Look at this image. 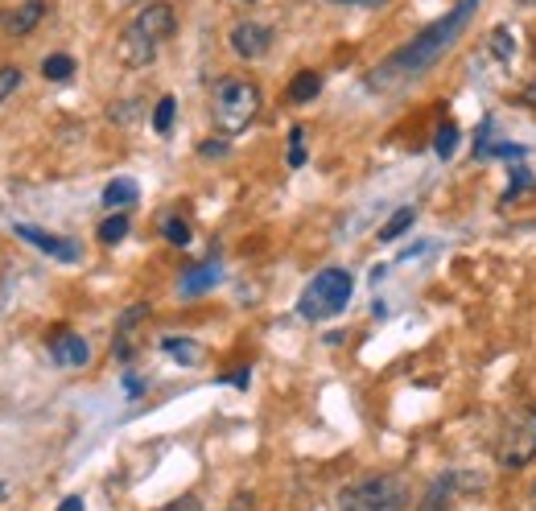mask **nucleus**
I'll return each mask as SVG.
<instances>
[{
	"mask_svg": "<svg viewBox=\"0 0 536 511\" xmlns=\"http://www.w3.org/2000/svg\"><path fill=\"white\" fill-rule=\"evenodd\" d=\"M42 17H46V0H17V5L0 9V33H9V38H29V33L42 25Z\"/></svg>",
	"mask_w": 536,
	"mask_h": 511,
	"instance_id": "0eeeda50",
	"label": "nucleus"
},
{
	"mask_svg": "<svg viewBox=\"0 0 536 511\" xmlns=\"http://www.w3.org/2000/svg\"><path fill=\"white\" fill-rule=\"evenodd\" d=\"M42 75H46L50 83L71 79V75H75V58H71V54H46V58H42Z\"/></svg>",
	"mask_w": 536,
	"mask_h": 511,
	"instance_id": "6ab92c4d",
	"label": "nucleus"
},
{
	"mask_svg": "<svg viewBox=\"0 0 536 511\" xmlns=\"http://www.w3.org/2000/svg\"><path fill=\"white\" fill-rule=\"evenodd\" d=\"M454 499V474H442V479H433L429 491L421 495V507L417 511H446Z\"/></svg>",
	"mask_w": 536,
	"mask_h": 511,
	"instance_id": "4468645a",
	"label": "nucleus"
},
{
	"mask_svg": "<svg viewBox=\"0 0 536 511\" xmlns=\"http://www.w3.org/2000/svg\"><path fill=\"white\" fill-rule=\"evenodd\" d=\"M161 235H165L170 244L186 248V244H190V223H186L182 215H165V219H161Z\"/></svg>",
	"mask_w": 536,
	"mask_h": 511,
	"instance_id": "412c9836",
	"label": "nucleus"
},
{
	"mask_svg": "<svg viewBox=\"0 0 536 511\" xmlns=\"http://www.w3.org/2000/svg\"><path fill=\"white\" fill-rule=\"evenodd\" d=\"M491 46H495V54H499V58H508V54H512V42H508V29H495V38H491Z\"/></svg>",
	"mask_w": 536,
	"mask_h": 511,
	"instance_id": "cd10ccee",
	"label": "nucleus"
},
{
	"mask_svg": "<svg viewBox=\"0 0 536 511\" xmlns=\"http://www.w3.org/2000/svg\"><path fill=\"white\" fill-rule=\"evenodd\" d=\"M318 91H322V75L318 71H297L289 79V87H285V99L293 108H301V104H310V99H318Z\"/></svg>",
	"mask_w": 536,
	"mask_h": 511,
	"instance_id": "f8f14e48",
	"label": "nucleus"
},
{
	"mask_svg": "<svg viewBox=\"0 0 536 511\" xmlns=\"http://www.w3.org/2000/svg\"><path fill=\"white\" fill-rule=\"evenodd\" d=\"M211 112L223 136H240L260 116V87L252 79H219L211 95Z\"/></svg>",
	"mask_w": 536,
	"mask_h": 511,
	"instance_id": "20e7f679",
	"label": "nucleus"
},
{
	"mask_svg": "<svg viewBox=\"0 0 536 511\" xmlns=\"http://www.w3.org/2000/svg\"><path fill=\"white\" fill-rule=\"evenodd\" d=\"M124 388H128V392H132V396H141V392H145V384H141V380H137V376H124Z\"/></svg>",
	"mask_w": 536,
	"mask_h": 511,
	"instance_id": "2f4dec72",
	"label": "nucleus"
},
{
	"mask_svg": "<svg viewBox=\"0 0 536 511\" xmlns=\"http://www.w3.org/2000/svg\"><path fill=\"white\" fill-rule=\"evenodd\" d=\"M21 66H13V62H0V104H5V99H13V91L21 87Z\"/></svg>",
	"mask_w": 536,
	"mask_h": 511,
	"instance_id": "4be33fe9",
	"label": "nucleus"
},
{
	"mask_svg": "<svg viewBox=\"0 0 536 511\" xmlns=\"http://www.w3.org/2000/svg\"><path fill=\"white\" fill-rule=\"evenodd\" d=\"M116 5H141V0H116Z\"/></svg>",
	"mask_w": 536,
	"mask_h": 511,
	"instance_id": "f704fd0d",
	"label": "nucleus"
},
{
	"mask_svg": "<svg viewBox=\"0 0 536 511\" xmlns=\"http://www.w3.org/2000/svg\"><path fill=\"white\" fill-rule=\"evenodd\" d=\"M227 141H203V145H198V153H203V157H227Z\"/></svg>",
	"mask_w": 536,
	"mask_h": 511,
	"instance_id": "c85d7f7f",
	"label": "nucleus"
},
{
	"mask_svg": "<svg viewBox=\"0 0 536 511\" xmlns=\"http://www.w3.org/2000/svg\"><path fill=\"white\" fill-rule=\"evenodd\" d=\"M355 293V277L347 268H322L318 277H310V285L297 297V314L306 322H326L334 314L347 310V301Z\"/></svg>",
	"mask_w": 536,
	"mask_h": 511,
	"instance_id": "f03ea898",
	"label": "nucleus"
},
{
	"mask_svg": "<svg viewBox=\"0 0 536 511\" xmlns=\"http://www.w3.org/2000/svg\"><path fill=\"white\" fill-rule=\"evenodd\" d=\"M227 511H256V495H252V491H240L236 499H231Z\"/></svg>",
	"mask_w": 536,
	"mask_h": 511,
	"instance_id": "bb28decb",
	"label": "nucleus"
},
{
	"mask_svg": "<svg viewBox=\"0 0 536 511\" xmlns=\"http://www.w3.org/2000/svg\"><path fill=\"white\" fill-rule=\"evenodd\" d=\"M137 198H141V190H137V182H132V178H116V182L104 186V207L108 211H124Z\"/></svg>",
	"mask_w": 536,
	"mask_h": 511,
	"instance_id": "ddd939ff",
	"label": "nucleus"
},
{
	"mask_svg": "<svg viewBox=\"0 0 536 511\" xmlns=\"http://www.w3.org/2000/svg\"><path fill=\"white\" fill-rule=\"evenodd\" d=\"M532 503H536V479H532Z\"/></svg>",
	"mask_w": 536,
	"mask_h": 511,
	"instance_id": "c9c22d12",
	"label": "nucleus"
},
{
	"mask_svg": "<svg viewBox=\"0 0 536 511\" xmlns=\"http://www.w3.org/2000/svg\"><path fill=\"white\" fill-rule=\"evenodd\" d=\"M219 281V264H203V268H190L186 277H182V297H194V293H203Z\"/></svg>",
	"mask_w": 536,
	"mask_h": 511,
	"instance_id": "dca6fc26",
	"label": "nucleus"
},
{
	"mask_svg": "<svg viewBox=\"0 0 536 511\" xmlns=\"http://www.w3.org/2000/svg\"><path fill=\"white\" fill-rule=\"evenodd\" d=\"M413 223H417V211H413V207H400V211H396V215H392V219L380 227V240H384V244L400 240V235H405Z\"/></svg>",
	"mask_w": 536,
	"mask_h": 511,
	"instance_id": "a211bd4d",
	"label": "nucleus"
},
{
	"mask_svg": "<svg viewBox=\"0 0 536 511\" xmlns=\"http://www.w3.org/2000/svg\"><path fill=\"white\" fill-rule=\"evenodd\" d=\"M116 54H120V62L128 66V71H145V66L157 58V42H153V38H145V33H141L137 25H128V29L120 33Z\"/></svg>",
	"mask_w": 536,
	"mask_h": 511,
	"instance_id": "1a4fd4ad",
	"label": "nucleus"
},
{
	"mask_svg": "<svg viewBox=\"0 0 536 511\" xmlns=\"http://www.w3.org/2000/svg\"><path fill=\"white\" fill-rule=\"evenodd\" d=\"M174 112H178V99H174V95H161V99H157V108H153V132L170 136V128H174Z\"/></svg>",
	"mask_w": 536,
	"mask_h": 511,
	"instance_id": "aec40b11",
	"label": "nucleus"
},
{
	"mask_svg": "<svg viewBox=\"0 0 536 511\" xmlns=\"http://www.w3.org/2000/svg\"><path fill=\"white\" fill-rule=\"evenodd\" d=\"M268 46H273V29L260 21H240L231 29V50L240 58H260V54H268Z\"/></svg>",
	"mask_w": 536,
	"mask_h": 511,
	"instance_id": "9d476101",
	"label": "nucleus"
},
{
	"mask_svg": "<svg viewBox=\"0 0 536 511\" xmlns=\"http://www.w3.org/2000/svg\"><path fill=\"white\" fill-rule=\"evenodd\" d=\"M471 5H475V0H462V5L450 13V17H442L438 25H429L425 33H421V38L417 42H409V46H400L384 66H380V71L372 75V79H367V83H372V87H388V83H396V79H405V75H417V71H425V66L433 62V58H438L454 38H458V25L466 21V17H471Z\"/></svg>",
	"mask_w": 536,
	"mask_h": 511,
	"instance_id": "f257e3e1",
	"label": "nucleus"
},
{
	"mask_svg": "<svg viewBox=\"0 0 536 511\" xmlns=\"http://www.w3.org/2000/svg\"><path fill=\"white\" fill-rule=\"evenodd\" d=\"M58 511H83V499H79V495H71V499H62V503H58Z\"/></svg>",
	"mask_w": 536,
	"mask_h": 511,
	"instance_id": "7c9ffc66",
	"label": "nucleus"
},
{
	"mask_svg": "<svg viewBox=\"0 0 536 511\" xmlns=\"http://www.w3.org/2000/svg\"><path fill=\"white\" fill-rule=\"evenodd\" d=\"M50 359L58 367H87L91 347H87V338H79L75 330H54L50 334Z\"/></svg>",
	"mask_w": 536,
	"mask_h": 511,
	"instance_id": "9b49d317",
	"label": "nucleus"
},
{
	"mask_svg": "<svg viewBox=\"0 0 536 511\" xmlns=\"http://www.w3.org/2000/svg\"><path fill=\"white\" fill-rule=\"evenodd\" d=\"M132 25L161 46V42H170L178 33V13H174L170 0H149V5H141V13H137V21H132Z\"/></svg>",
	"mask_w": 536,
	"mask_h": 511,
	"instance_id": "423d86ee",
	"label": "nucleus"
},
{
	"mask_svg": "<svg viewBox=\"0 0 536 511\" xmlns=\"http://www.w3.org/2000/svg\"><path fill=\"white\" fill-rule=\"evenodd\" d=\"M132 227H128V215L124 211H112L104 223H99V244H108V248H116V244H124V235H128Z\"/></svg>",
	"mask_w": 536,
	"mask_h": 511,
	"instance_id": "f3484780",
	"label": "nucleus"
},
{
	"mask_svg": "<svg viewBox=\"0 0 536 511\" xmlns=\"http://www.w3.org/2000/svg\"><path fill=\"white\" fill-rule=\"evenodd\" d=\"M524 104L536 112V83H528V87H524Z\"/></svg>",
	"mask_w": 536,
	"mask_h": 511,
	"instance_id": "473e14b6",
	"label": "nucleus"
},
{
	"mask_svg": "<svg viewBox=\"0 0 536 511\" xmlns=\"http://www.w3.org/2000/svg\"><path fill=\"white\" fill-rule=\"evenodd\" d=\"M161 351H165V355H174L182 367H198V363H203V355H207L198 343H190V338H165Z\"/></svg>",
	"mask_w": 536,
	"mask_h": 511,
	"instance_id": "2eb2a0df",
	"label": "nucleus"
},
{
	"mask_svg": "<svg viewBox=\"0 0 536 511\" xmlns=\"http://www.w3.org/2000/svg\"><path fill=\"white\" fill-rule=\"evenodd\" d=\"M334 5H363V9H380L388 0H334Z\"/></svg>",
	"mask_w": 536,
	"mask_h": 511,
	"instance_id": "c756f323",
	"label": "nucleus"
},
{
	"mask_svg": "<svg viewBox=\"0 0 536 511\" xmlns=\"http://www.w3.org/2000/svg\"><path fill=\"white\" fill-rule=\"evenodd\" d=\"M536 458V404H516L499 425L495 462L504 470H524Z\"/></svg>",
	"mask_w": 536,
	"mask_h": 511,
	"instance_id": "39448f33",
	"label": "nucleus"
},
{
	"mask_svg": "<svg viewBox=\"0 0 536 511\" xmlns=\"http://www.w3.org/2000/svg\"><path fill=\"white\" fill-rule=\"evenodd\" d=\"M0 499H5V483H0Z\"/></svg>",
	"mask_w": 536,
	"mask_h": 511,
	"instance_id": "e433bc0d",
	"label": "nucleus"
},
{
	"mask_svg": "<svg viewBox=\"0 0 536 511\" xmlns=\"http://www.w3.org/2000/svg\"><path fill=\"white\" fill-rule=\"evenodd\" d=\"M306 165V128H293L289 132V169Z\"/></svg>",
	"mask_w": 536,
	"mask_h": 511,
	"instance_id": "b1692460",
	"label": "nucleus"
},
{
	"mask_svg": "<svg viewBox=\"0 0 536 511\" xmlns=\"http://www.w3.org/2000/svg\"><path fill=\"white\" fill-rule=\"evenodd\" d=\"M516 5H524V9H536V0H516Z\"/></svg>",
	"mask_w": 536,
	"mask_h": 511,
	"instance_id": "72a5a7b5",
	"label": "nucleus"
},
{
	"mask_svg": "<svg viewBox=\"0 0 536 511\" xmlns=\"http://www.w3.org/2000/svg\"><path fill=\"white\" fill-rule=\"evenodd\" d=\"M483 153H487V157H524L520 145H483V141H479V157H483Z\"/></svg>",
	"mask_w": 536,
	"mask_h": 511,
	"instance_id": "393cba45",
	"label": "nucleus"
},
{
	"mask_svg": "<svg viewBox=\"0 0 536 511\" xmlns=\"http://www.w3.org/2000/svg\"><path fill=\"white\" fill-rule=\"evenodd\" d=\"M13 231L21 235L25 244L42 248L46 256H54V260H62V264H75V260H79V244H75V240H58V235H46L42 227H33V223H13Z\"/></svg>",
	"mask_w": 536,
	"mask_h": 511,
	"instance_id": "6e6552de",
	"label": "nucleus"
},
{
	"mask_svg": "<svg viewBox=\"0 0 536 511\" xmlns=\"http://www.w3.org/2000/svg\"><path fill=\"white\" fill-rule=\"evenodd\" d=\"M161 511H203V499H198V495H182L174 503H165Z\"/></svg>",
	"mask_w": 536,
	"mask_h": 511,
	"instance_id": "a878e982",
	"label": "nucleus"
},
{
	"mask_svg": "<svg viewBox=\"0 0 536 511\" xmlns=\"http://www.w3.org/2000/svg\"><path fill=\"white\" fill-rule=\"evenodd\" d=\"M454 149H458V124H442V128H438V141H433V153L446 161Z\"/></svg>",
	"mask_w": 536,
	"mask_h": 511,
	"instance_id": "5701e85b",
	"label": "nucleus"
},
{
	"mask_svg": "<svg viewBox=\"0 0 536 511\" xmlns=\"http://www.w3.org/2000/svg\"><path fill=\"white\" fill-rule=\"evenodd\" d=\"M409 495L405 474H367L339 495V511H405Z\"/></svg>",
	"mask_w": 536,
	"mask_h": 511,
	"instance_id": "7ed1b4c3",
	"label": "nucleus"
}]
</instances>
